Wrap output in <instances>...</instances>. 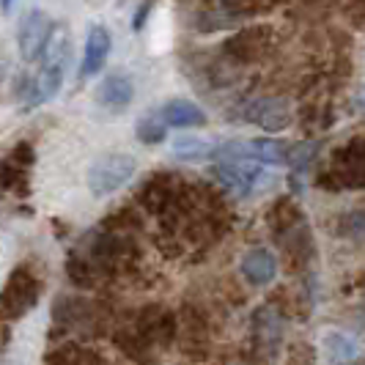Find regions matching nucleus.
Wrapping results in <instances>:
<instances>
[{
	"label": "nucleus",
	"mask_w": 365,
	"mask_h": 365,
	"mask_svg": "<svg viewBox=\"0 0 365 365\" xmlns=\"http://www.w3.org/2000/svg\"><path fill=\"white\" fill-rule=\"evenodd\" d=\"M242 274L253 286H267V283H272L274 274H277V258L267 247H253L242 258Z\"/></svg>",
	"instance_id": "obj_8"
},
{
	"label": "nucleus",
	"mask_w": 365,
	"mask_h": 365,
	"mask_svg": "<svg viewBox=\"0 0 365 365\" xmlns=\"http://www.w3.org/2000/svg\"><path fill=\"white\" fill-rule=\"evenodd\" d=\"M55 22L44 11H38V9H34V11H28L25 17H22V22H19V53H22V58L25 61H36V58H41V53H44V44H47V38H50V34H53Z\"/></svg>",
	"instance_id": "obj_3"
},
{
	"label": "nucleus",
	"mask_w": 365,
	"mask_h": 365,
	"mask_svg": "<svg viewBox=\"0 0 365 365\" xmlns=\"http://www.w3.org/2000/svg\"><path fill=\"white\" fill-rule=\"evenodd\" d=\"M242 118L250 124H258L267 132H277L292 121V113L286 108V102H280V99H258V102H250L245 108Z\"/></svg>",
	"instance_id": "obj_6"
},
{
	"label": "nucleus",
	"mask_w": 365,
	"mask_h": 365,
	"mask_svg": "<svg viewBox=\"0 0 365 365\" xmlns=\"http://www.w3.org/2000/svg\"><path fill=\"white\" fill-rule=\"evenodd\" d=\"M261 165L258 160H220L215 165V176L217 182L237 195H247L256 190L258 179H261Z\"/></svg>",
	"instance_id": "obj_2"
},
{
	"label": "nucleus",
	"mask_w": 365,
	"mask_h": 365,
	"mask_svg": "<svg viewBox=\"0 0 365 365\" xmlns=\"http://www.w3.org/2000/svg\"><path fill=\"white\" fill-rule=\"evenodd\" d=\"M135 157L129 154H105L88 168V190L93 198H108L118 192L135 176Z\"/></svg>",
	"instance_id": "obj_1"
},
{
	"label": "nucleus",
	"mask_w": 365,
	"mask_h": 365,
	"mask_svg": "<svg viewBox=\"0 0 365 365\" xmlns=\"http://www.w3.org/2000/svg\"><path fill=\"white\" fill-rule=\"evenodd\" d=\"M360 105H365V86H363V91H360Z\"/></svg>",
	"instance_id": "obj_16"
},
{
	"label": "nucleus",
	"mask_w": 365,
	"mask_h": 365,
	"mask_svg": "<svg viewBox=\"0 0 365 365\" xmlns=\"http://www.w3.org/2000/svg\"><path fill=\"white\" fill-rule=\"evenodd\" d=\"M69 63H72V34L66 25H55L44 44V53H41V66L66 74Z\"/></svg>",
	"instance_id": "obj_7"
},
{
	"label": "nucleus",
	"mask_w": 365,
	"mask_h": 365,
	"mask_svg": "<svg viewBox=\"0 0 365 365\" xmlns=\"http://www.w3.org/2000/svg\"><path fill=\"white\" fill-rule=\"evenodd\" d=\"M173 154L182 163H203V160L217 157V143L203 140V138H182L173 143Z\"/></svg>",
	"instance_id": "obj_11"
},
{
	"label": "nucleus",
	"mask_w": 365,
	"mask_h": 365,
	"mask_svg": "<svg viewBox=\"0 0 365 365\" xmlns=\"http://www.w3.org/2000/svg\"><path fill=\"white\" fill-rule=\"evenodd\" d=\"M110 50H113L110 31L105 28V25H93L91 31H88V38H86V55H83V63H80L77 77H80V80L93 77V74L105 66Z\"/></svg>",
	"instance_id": "obj_5"
},
{
	"label": "nucleus",
	"mask_w": 365,
	"mask_h": 365,
	"mask_svg": "<svg viewBox=\"0 0 365 365\" xmlns=\"http://www.w3.org/2000/svg\"><path fill=\"white\" fill-rule=\"evenodd\" d=\"M168 129L170 127H168V121L163 118V113L160 110H151V113L138 118L135 135H138V140L143 146H160L165 138H168Z\"/></svg>",
	"instance_id": "obj_10"
},
{
	"label": "nucleus",
	"mask_w": 365,
	"mask_h": 365,
	"mask_svg": "<svg viewBox=\"0 0 365 365\" xmlns=\"http://www.w3.org/2000/svg\"><path fill=\"white\" fill-rule=\"evenodd\" d=\"M148 9H151V3H143V6L138 9V17H135V31H140V28H143V22H146Z\"/></svg>",
	"instance_id": "obj_14"
},
{
	"label": "nucleus",
	"mask_w": 365,
	"mask_h": 365,
	"mask_svg": "<svg viewBox=\"0 0 365 365\" xmlns=\"http://www.w3.org/2000/svg\"><path fill=\"white\" fill-rule=\"evenodd\" d=\"M11 3H14V0H3V11H9V9H11Z\"/></svg>",
	"instance_id": "obj_15"
},
{
	"label": "nucleus",
	"mask_w": 365,
	"mask_h": 365,
	"mask_svg": "<svg viewBox=\"0 0 365 365\" xmlns=\"http://www.w3.org/2000/svg\"><path fill=\"white\" fill-rule=\"evenodd\" d=\"M163 118L168 121V127L173 129H190V127H206V113H203L195 102H190V99H170V102H165L163 108Z\"/></svg>",
	"instance_id": "obj_9"
},
{
	"label": "nucleus",
	"mask_w": 365,
	"mask_h": 365,
	"mask_svg": "<svg viewBox=\"0 0 365 365\" xmlns=\"http://www.w3.org/2000/svg\"><path fill=\"white\" fill-rule=\"evenodd\" d=\"M135 99V86L132 77L124 72H110L99 88H96V102L110 113H124Z\"/></svg>",
	"instance_id": "obj_4"
},
{
	"label": "nucleus",
	"mask_w": 365,
	"mask_h": 365,
	"mask_svg": "<svg viewBox=\"0 0 365 365\" xmlns=\"http://www.w3.org/2000/svg\"><path fill=\"white\" fill-rule=\"evenodd\" d=\"M247 157H250V160H258V163H264V165L289 163V154L283 151V146H280L277 140H269V138L247 140Z\"/></svg>",
	"instance_id": "obj_12"
},
{
	"label": "nucleus",
	"mask_w": 365,
	"mask_h": 365,
	"mask_svg": "<svg viewBox=\"0 0 365 365\" xmlns=\"http://www.w3.org/2000/svg\"><path fill=\"white\" fill-rule=\"evenodd\" d=\"M327 349L332 360H354V357H357V344H354V338H349L344 332L327 335Z\"/></svg>",
	"instance_id": "obj_13"
}]
</instances>
